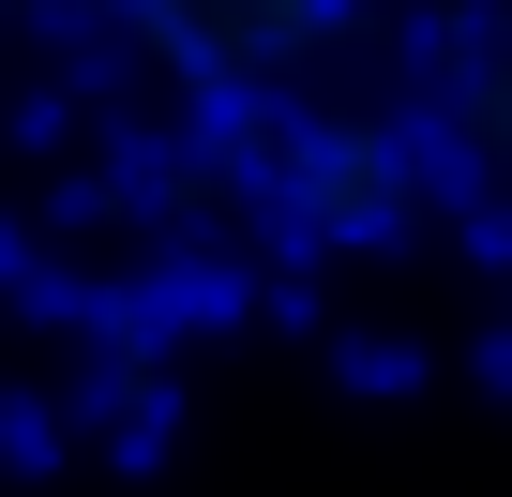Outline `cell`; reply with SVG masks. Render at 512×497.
Returning <instances> with one entry per match:
<instances>
[{
	"label": "cell",
	"instance_id": "cell-1",
	"mask_svg": "<svg viewBox=\"0 0 512 497\" xmlns=\"http://www.w3.org/2000/svg\"><path fill=\"white\" fill-rule=\"evenodd\" d=\"M347 16H362V0H121V31H136L181 91H211V106L287 91L302 61L347 46Z\"/></svg>",
	"mask_w": 512,
	"mask_h": 497
},
{
	"label": "cell",
	"instance_id": "cell-2",
	"mask_svg": "<svg viewBox=\"0 0 512 497\" xmlns=\"http://www.w3.org/2000/svg\"><path fill=\"white\" fill-rule=\"evenodd\" d=\"M287 211L332 226V241H362V226L407 211V151H392L377 121H302V136H287Z\"/></svg>",
	"mask_w": 512,
	"mask_h": 497
},
{
	"label": "cell",
	"instance_id": "cell-3",
	"mask_svg": "<svg viewBox=\"0 0 512 497\" xmlns=\"http://www.w3.org/2000/svg\"><path fill=\"white\" fill-rule=\"evenodd\" d=\"M106 16H121V0H106Z\"/></svg>",
	"mask_w": 512,
	"mask_h": 497
}]
</instances>
